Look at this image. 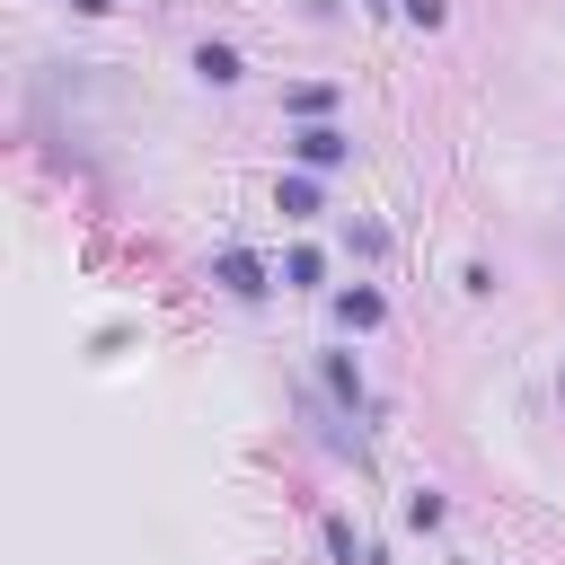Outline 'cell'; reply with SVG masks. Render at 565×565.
I'll list each match as a JSON object with an SVG mask.
<instances>
[{
  "label": "cell",
  "mask_w": 565,
  "mask_h": 565,
  "mask_svg": "<svg viewBox=\"0 0 565 565\" xmlns=\"http://www.w3.org/2000/svg\"><path fill=\"white\" fill-rule=\"evenodd\" d=\"M327 388H335L344 406H362V380H353V362H344V353H327Z\"/></svg>",
  "instance_id": "cell-7"
},
{
  "label": "cell",
  "mask_w": 565,
  "mask_h": 565,
  "mask_svg": "<svg viewBox=\"0 0 565 565\" xmlns=\"http://www.w3.org/2000/svg\"><path fill=\"white\" fill-rule=\"evenodd\" d=\"M71 9H88V18H97V9H115V0H71Z\"/></svg>",
  "instance_id": "cell-10"
},
{
  "label": "cell",
  "mask_w": 565,
  "mask_h": 565,
  "mask_svg": "<svg viewBox=\"0 0 565 565\" xmlns=\"http://www.w3.org/2000/svg\"><path fill=\"white\" fill-rule=\"evenodd\" d=\"M406 18L415 26H441V0H406Z\"/></svg>",
  "instance_id": "cell-9"
},
{
  "label": "cell",
  "mask_w": 565,
  "mask_h": 565,
  "mask_svg": "<svg viewBox=\"0 0 565 565\" xmlns=\"http://www.w3.org/2000/svg\"><path fill=\"white\" fill-rule=\"evenodd\" d=\"M212 282L238 291V300H256V291H265V265H256L247 247H221V256H212Z\"/></svg>",
  "instance_id": "cell-2"
},
{
  "label": "cell",
  "mask_w": 565,
  "mask_h": 565,
  "mask_svg": "<svg viewBox=\"0 0 565 565\" xmlns=\"http://www.w3.org/2000/svg\"><path fill=\"white\" fill-rule=\"evenodd\" d=\"M282 106H291V115H309V124H318V115H327V106H335V88H327V79H300V88H291V97H282Z\"/></svg>",
  "instance_id": "cell-5"
},
{
  "label": "cell",
  "mask_w": 565,
  "mask_h": 565,
  "mask_svg": "<svg viewBox=\"0 0 565 565\" xmlns=\"http://www.w3.org/2000/svg\"><path fill=\"white\" fill-rule=\"evenodd\" d=\"M335 318H344V327H380V318H388V300H380V291H344V300H335Z\"/></svg>",
  "instance_id": "cell-3"
},
{
  "label": "cell",
  "mask_w": 565,
  "mask_h": 565,
  "mask_svg": "<svg viewBox=\"0 0 565 565\" xmlns=\"http://www.w3.org/2000/svg\"><path fill=\"white\" fill-rule=\"evenodd\" d=\"M291 150H300V168H344V150H353V141H344L335 124H300V132H291Z\"/></svg>",
  "instance_id": "cell-1"
},
{
  "label": "cell",
  "mask_w": 565,
  "mask_h": 565,
  "mask_svg": "<svg viewBox=\"0 0 565 565\" xmlns=\"http://www.w3.org/2000/svg\"><path fill=\"white\" fill-rule=\"evenodd\" d=\"M318 274H327L318 247H291V256H282V282H318Z\"/></svg>",
  "instance_id": "cell-8"
},
{
  "label": "cell",
  "mask_w": 565,
  "mask_h": 565,
  "mask_svg": "<svg viewBox=\"0 0 565 565\" xmlns=\"http://www.w3.org/2000/svg\"><path fill=\"white\" fill-rule=\"evenodd\" d=\"M194 71H203L212 88H230V79H238V53H230V44H203V53H194Z\"/></svg>",
  "instance_id": "cell-4"
},
{
  "label": "cell",
  "mask_w": 565,
  "mask_h": 565,
  "mask_svg": "<svg viewBox=\"0 0 565 565\" xmlns=\"http://www.w3.org/2000/svg\"><path fill=\"white\" fill-rule=\"evenodd\" d=\"M282 212L309 221V212H318V177H282Z\"/></svg>",
  "instance_id": "cell-6"
}]
</instances>
